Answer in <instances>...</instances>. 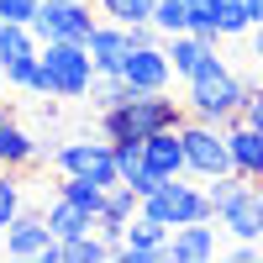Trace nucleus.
Returning <instances> with one entry per match:
<instances>
[{
  "label": "nucleus",
  "mask_w": 263,
  "mask_h": 263,
  "mask_svg": "<svg viewBox=\"0 0 263 263\" xmlns=\"http://www.w3.org/2000/svg\"><path fill=\"white\" fill-rule=\"evenodd\" d=\"M184 121V100H174L168 90H132L121 105H111V111H100V137H153V132L163 126H179Z\"/></svg>",
  "instance_id": "nucleus-1"
},
{
  "label": "nucleus",
  "mask_w": 263,
  "mask_h": 263,
  "mask_svg": "<svg viewBox=\"0 0 263 263\" xmlns=\"http://www.w3.org/2000/svg\"><path fill=\"white\" fill-rule=\"evenodd\" d=\"M253 84H258V79H242L232 63H221V69L190 79V90H184V116H200V121L227 126L232 116H242V100H248Z\"/></svg>",
  "instance_id": "nucleus-2"
},
{
  "label": "nucleus",
  "mask_w": 263,
  "mask_h": 263,
  "mask_svg": "<svg viewBox=\"0 0 263 263\" xmlns=\"http://www.w3.org/2000/svg\"><path fill=\"white\" fill-rule=\"evenodd\" d=\"M42 74H48L53 100H84L95 84V58L84 42H42Z\"/></svg>",
  "instance_id": "nucleus-3"
},
{
  "label": "nucleus",
  "mask_w": 263,
  "mask_h": 263,
  "mask_svg": "<svg viewBox=\"0 0 263 263\" xmlns=\"http://www.w3.org/2000/svg\"><path fill=\"white\" fill-rule=\"evenodd\" d=\"M142 216H153V221H163V227L211 221V195H205V179H200V184H190L184 174L163 179L153 195H142Z\"/></svg>",
  "instance_id": "nucleus-4"
},
{
  "label": "nucleus",
  "mask_w": 263,
  "mask_h": 263,
  "mask_svg": "<svg viewBox=\"0 0 263 263\" xmlns=\"http://www.w3.org/2000/svg\"><path fill=\"white\" fill-rule=\"evenodd\" d=\"M179 142H184V174L195 179H216V174H232V153H227V126L184 116L179 121Z\"/></svg>",
  "instance_id": "nucleus-5"
},
{
  "label": "nucleus",
  "mask_w": 263,
  "mask_h": 263,
  "mask_svg": "<svg viewBox=\"0 0 263 263\" xmlns=\"http://www.w3.org/2000/svg\"><path fill=\"white\" fill-rule=\"evenodd\" d=\"M95 0H42L32 16V37L37 42H90L95 32Z\"/></svg>",
  "instance_id": "nucleus-6"
},
{
  "label": "nucleus",
  "mask_w": 263,
  "mask_h": 263,
  "mask_svg": "<svg viewBox=\"0 0 263 263\" xmlns=\"http://www.w3.org/2000/svg\"><path fill=\"white\" fill-rule=\"evenodd\" d=\"M53 163H58V174H84V179H95L100 190L121 184L111 137H63V147L53 153Z\"/></svg>",
  "instance_id": "nucleus-7"
},
{
  "label": "nucleus",
  "mask_w": 263,
  "mask_h": 263,
  "mask_svg": "<svg viewBox=\"0 0 263 263\" xmlns=\"http://www.w3.org/2000/svg\"><path fill=\"white\" fill-rule=\"evenodd\" d=\"M0 237H6V253L11 258H37V263H58L63 258V242L48 232V216H42V211H16L11 227Z\"/></svg>",
  "instance_id": "nucleus-8"
},
{
  "label": "nucleus",
  "mask_w": 263,
  "mask_h": 263,
  "mask_svg": "<svg viewBox=\"0 0 263 263\" xmlns=\"http://www.w3.org/2000/svg\"><path fill=\"white\" fill-rule=\"evenodd\" d=\"M163 53H168L174 74H179L184 84L227 63L221 58V37H200V32H174V37H163Z\"/></svg>",
  "instance_id": "nucleus-9"
},
{
  "label": "nucleus",
  "mask_w": 263,
  "mask_h": 263,
  "mask_svg": "<svg viewBox=\"0 0 263 263\" xmlns=\"http://www.w3.org/2000/svg\"><path fill=\"white\" fill-rule=\"evenodd\" d=\"M221 253V221H184V227H168V242H163V258L174 263H211Z\"/></svg>",
  "instance_id": "nucleus-10"
},
{
  "label": "nucleus",
  "mask_w": 263,
  "mask_h": 263,
  "mask_svg": "<svg viewBox=\"0 0 263 263\" xmlns=\"http://www.w3.org/2000/svg\"><path fill=\"white\" fill-rule=\"evenodd\" d=\"M121 79L132 84V90H168L174 84V63L163 53V42H142V48H132L126 63H121Z\"/></svg>",
  "instance_id": "nucleus-11"
},
{
  "label": "nucleus",
  "mask_w": 263,
  "mask_h": 263,
  "mask_svg": "<svg viewBox=\"0 0 263 263\" xmlns=\"http://www.w3.org/2000/svg\"><path fill=\"white\" fill-rule=\"evenodd\" d=\"M163 242H168V227L137 211V216L126 221V237L116 242V258H121V263H158V258H163Z\"/></svg>",
  "instance_id": "nucleus-12"
},
{
  "label": "nucleus",
  "mask_w": 263,
  "mask_h": 263,
  "mask_svg": "<svg viewBox=\"0 0 263 263\" xmlns=\"http://www.w3.org/2000/svg\"><path fill=\"white\" fill-rule=\"evenodd\" d=\"M227 153H232V174L263 184V132L258 126H248L242 116H232L227 121Z\"/></svg>",
  "instance_id": "nucleus-13"
},
{
  "label": "nucleus",
  "mask_w": 263,
  "mask_h": 263,
  "mask_svg": "<svg viewBox=\"0 0 263 263\" xmlns=\"http://www.w3.org/2000/svg\"><path fill=\"white\" fill-rule=\"evenodd\" d=\"M142 211V195L132 190V184H111L105 190V205H100V216H95V232L111 242V258H116V242L126 237V221Z\"/></svg>",
  "instance_id": "nucleus-14"
},
{
  "label": "nucleus",
  "mask_w": 263,
  "mask_h": 263,
  "mask_svg": "<svg viewBox=\"0 0 263 263\" xmlns=\"http://www.w3.org/2000/svg\"><path fill=\"white\" fill-rule=\"evenodd\" d=\"M90 58H95V74H121V63H126V53H132V32L121 27V21H95V32H90Z\"/></svg>",
  "instance_id": "nucleus-15"
},
{
  "label": "nucleus",
  "mask_w": 263,
  "mask_h": 263,
  "mask_svg": "<svg viewBox=\"0 0 263 263\" xmlns=\"http://www.w3.org/2000/svg\"><path fill=\"white\" fill-rule=\"evenodd\" d=\"M216 221H221V232L237 237V242H263V184H253L242 200L232 211H221Z\"/></svg>",
  "instance_id": "nucleus-16"
},
{
  "label": "nucleus",
  "mask_w": 263,
  "mask_h": 263,
  "mask_svg": "<svg viewBox=\"0 0 263 263\" xmlns=\"http://www.w3.org/2000/svg\"><path fill=\"white\" fill-rule=\"evenodd\" d=\"M142 163H147L153 174H163V179L184 174V142H179V126H163V132H153V137H142Z\"/></svg>",
  "instance_id": "nucleus-17"
},
{
  "label": "nucleus",
  "mask_w": 263,
  "mask_h": 263,
  "mask_svg": "<svg viewBox=\"0 0 263 263\" xmlns=\"http://www.w3.org/2000/svg\"><path fill=\"white\" fill-rule=\"evenodd\" d=\"M0 163H6V168H21V174L37 163V137H32L16 116H6V111H0Z\"/></svg>",
  "instance_id": "nucleus-18"
},
{
  "label": "nucleus",
  "mask_w": 263,
  "mask_h": 263,
  "mask_svg": "<svg viewBox=\"0 0 263 263\" xmlns=\"http://www.w3.org/2000/svg\"><path fill=\"white\" fill-rule=\"evenodd\" d=\"M42 216H48V232L58 237V242H69V237L95 232V216L84 211V205H74V200H63V195H58V200H53L48 211H42Z\"/></svg>",
  "instance_id": "nucleus-19"
},
{
  "label": "nucleus",
  "mask_w": 263,
  "mask_h": 263,
  "mask_svg": "<svg viewBox=\"0 0 263 263\" xmlns=\"http://www.w3.org/2000/svg\"><path fill=\"white\" fill-rule=\"evenodd\" d=\"M6 84L21 95H48V74H42V53H27V58H16L6 63Z\"/></svg>",
  "instance_id": "nucleus-20"
},
{
  "label": "nucleus",
  "mask_w": 263,
  "mask_h": 263,
  "mask_svg": "<svg viewBox=\"0 0 263 263\" xmlns=\"http://www.w3.org/2000/svg\"><path fill=\"white\" fill-rule=\"evenodd\" d=\"M253 190V179H242V174H216V179H205V195H211V216L232 211L242 195Z\"/></svg>",
  "instance_id": "nucleus-21"
},
{
  "label": "nucleus",
  "mask_w": 263,
  "mask_h": 263,
  "mask_svg": "<svg viewBox=\"0 0 263 263\" xmlns=\"http://www.w3.org/2000/svg\"><path fill=\"white\" fill-rule=\"evenodd\" d=\"M16 211H27V179H21V168H6V163H0V232L11 227Z\"/></svg>",
  "instance_id": "nucleus-22"
},
{
  "label": "nucleus",
  "mask_w": 263,
  "mask_h": 263,
  "mask_svg": "<svg viewBox=\"0 0 263 263\" xmlns=\"http://www.w3.org/2000/svg\"><path fill=\"white\" fill-rule=\"evenodd\" d=\"M42 42L32 37V27H21V21H0V69L6 63H16V58H27V53H37Z\"/></svg>",
  "instance_id": "nucleus-23"
},
{
  "label": "nucleus",
  "mask_w": 263,
  "mask_h": 263,
  "mask_svg": "<svg viewBox=\"0 0 263 263\" xmlns=\"http://www.w3.org/2000/svg\"><path fill=\"white\" fill-rule=\"evenodd\" d=\"M216 32L227 37H248L253 32V11H248V0H216Z\"/></svg>",
  "instance_id": "nucleus-24"
},
{
  "label": "nucleus",
  "mask_w": 263,
  "mask_h": 263,
  "mask_svg": "<svg viewBox=\"0 0 263 263\" xmlns=\"http://www.w3.org/2000/svg\"><path fill=\"white\" fill-rule=\"evenodd\" d=\"M58 195H63V200H74V205H84L90 216H100V205H105V190H100L95 179H84V174H63Z\"/></svg>",
  "instance_id": "nucleus-25"
},
{
  "label": "nucleus",
  "mask_w": 263,
  "mask_h": 263,
  "mask_svg": "<svg viewBox=\"0 0 263 263\" xmlns=\"http://www.w3.org/2000/svg\"><path fill=\"white\" fill-rule=\"evenodd\" d=\"M132 95V84L121 79V74H95V84H90V95H84V100H90V111L100 116V111H111V105H121Z\"/></svg>",
  "instance_id": "nucleus-26"
},
{
  "label": "nucleus",
  "mask_w": 263,
  "mask_h": 263,
  "mask_svg": "<svg viewBox=\"0 0 263 263\" xmlns=\"http://www.w3.org/2000/svg\"><path fill=\"white\" fill-rule=\"evenodd\" d=\"M95 11H100L105 21L137 27V21H153V0H95Z\"/></svg>",
  "instance_id": "nucleus-27"
},
{
  "label": "nucleus",
  "mask_w": 263,
  "mask_h": 263,
  "mask_svg": "<svg viewBox=\"0 0 263 263\" xmlns=\"http://www.w3.org/2000/svg\"><path fill=\"white\" fill-rule=\"evenodd\" d=\"M111 258V242H105L100 232H84V237H69L63 242V263H100Z\"/></svg>",
  "instance_id": "nucleus-28"
},
{
  "label": "nucleus",
  "mask_w": 263,
  "mask_h": 263,
  "mask_svg": "<svg viewBox=\"0 0 263 263\" xmlns=\"http://www.w3.org/2000/svg\"><path fill=\"white\" fill-rule=\"evenodd\" d=\"M153 27H158L163 37L190 32V0H153Z\"/></svg>",
  "instance_id": "nucleus-29"
},
{
  "label": "nucleus",
  "mask_w": 263,
  "mask_h": 263,
  "mask_svg": "<svg viewBox=\"0 0 263 263\" xmlns=\"http://www.w3.org/2000/svg\"><path fill=\"white\" fill-rule=\"evenodd\" d=\"M190 32L221 37V32H216V0H190Z\"/></svg>",
  "instance_id": "nucleus-30"
},
{
  "label": "nucleus",
  "mask_w": 263,
  "mask_h": 263,
  "mask_svg": "<svg viewBox=\"0 0 263 263\" xmlns=\"http://www.w3.org/2000/svg\"><path fill=\"white\" fill-rule=\"evenodd\" d=\"M42 0H0V21H21V27H32Z\"/></svg>",
  "instance_id": "nucleus-31"
},
{
  "label": "nucleus",
  "mask_w": 263,
  "mask_h": 263,
  "mask_svg": "<svg viewBox=\"0 0 263 263\" xmlns=\"http://www.w3.org/2000/svg\"><path fill=\"white\" fill-rule=\"evenodd\" d=\"M121 184H132V190H137V195H153V190H158V184H163V174H153V168L142 163V168H132V174H126V179H121Z\"/></svg>",
  "instance_id": "nucleus-32"
},
{
  "label": "nucleus",
  "mask_w": 263,
  "mask_h": 263,
  "mask_svg": "<svg viewBox=\"0 0 263 263\" xmlns=\"http://www.w3.org/2000/svg\"><path fill=\"white\" fill-rule=\"evenodd\" d=\"M63 147V137L58 132H48V137H37V163H53V153Z\"/></svg>",
  "instance_id": "nucleus-33"
},
{
  "label": "nucleus",
  "mask_w": 263,
  "mask_h": 263,
  "mask_svg": "<svg viewBox=\"0 0 263 263\" xmlns=\"http://www.w3.org/2000/svg\"><path fill=\"white\" fill-rule=\"evenodd\" d=\"M248 58L263 69V27H253V32H248Z\"/></svg>",
  "instance_id": "nucleus-34"
},
{
  "label": "nucleus",
  "mask_w": 263,
  "mask_h": 263,
  "mask_svg": "<svg viewBox=\"0 0 263 263\" xmlns=\"http://www.w3.org/2000/svg\"><path fill=\"white\" fill-rule=\"evenodd\" d=\"M232 258H242V263H253V258H258V242H237V248H232Z\"/></svg>",
  "instance_id": "nucleus-35"
},
{
  "label": "nucleus",
  "mask_w": 263,
  "mask_h": 263,
  "mask_svg": "<svg viewBox=\"0 0 263 263\" xmlns=\"http://www.w3.org/2000/svg\"><path fill=\"white\" fill-rule=\"evenodd\" d=\"M248 11H253V27H263V0H248Z\"/></svg>",
  "instance_id": "nucleus-36"
},
{
  "label": "nucleus",
  "mask_w": 263,
  "mask_h": 263,
  "mask_svg": "<svg viewBox=\"0 0 263 263\" xmlns=\"http://www.w3.org/2000/svg\"><path fill=\"white\" fill-rule=\"evenodd\" d=\"M0 90H6V69H0Z\"/></svg>",
  "instance_id": "nucleus-37"
}]
</instances>
